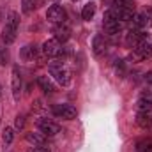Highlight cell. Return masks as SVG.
I'll list each match as a JSON object with an SVG mask.
<instances>
[{"label":"cell","mask_w":152,"mask_h":152,"mask_svg":"<svg viewBox=\"0 0 152 152\" xmlns=\"http://www.w3.org/2000/svg\"><path fill=\"white\" fill-rule=\"evenodd\" d=\"M42 5V0H21V11L25 14H30L34 11H37Z\"/></svg>","instance_id":"obj_18"},{"label":"cell","mask_w":152,"mask_h":152,"mask_svg":"<svg viewBox=\"0 0 152 152\" xmlns=\"http://www.w3.org/2000/svg\"><path fill=\"white\" fill-rule=\"evenodd\" d=\"M51 113L55 115L57 118H66V120H73L76 118V112L75 106H71V104H55L53 108H51Z\"/></svg>","instance_id":"obj_7"},{"label":"cell","mask_w":152,"mask_h":152,"mask_svg":"<svg viewBox=\"0 0 152 152\" xmlns=\"http://www.w3.org/2000/svg\"><path fill=\"white\" fill-rule=\"evenodd\" d=\"M46 18L48 21H51L53 25H58V23H66L67 21V12L62 5L55 4V5H50L48 11H46Z\"/></svg>","instance_id":"obj_5"},{"label":"cell","mask_w":152,"mask_h":152,"mask_svg":"<svg viewBox=\"0 0 152 152\" xmlns=\"http://www.w3.org/2000/svg\"><path fill=\"white\" fill-rule=\"evenodd\" d=\"M37 87L44 94H53L55 92V85L51 83V80L48 76H39L37 78Z\"/></svg>","instance_id":"obj_17"},{"label":"cell","mask_w":152,"mask_h":152,"mask_svg":"<svg viewBox=\"0 0 152 152\" xmlns=\"http://www.w3.org/2000/svg\"><path fill=\"white\" fill-rule=\"evenodd\" d=\"M94 14H96V4H94V2H88V4L83 7V11H81V18L88 21V20L94 18Z\"/></svg>","instance_id":"obj_20"},{"label":"cell","mask_w":152,"mask_h":152,"mask_svg":"<svg viewBox=\"0 0 152 152\" xmlns=\"http://www.w3.org/2000/svg\"><path fill=\"white\" fill-rule=\"evenodd\" d=\"M11 87H12V97H14V101H20V96H21V85H23V81H21V73H20V67L18 66H14L12 67V73H11Z\"/></svg>","instance_id":"obj_9"},{"label":"cell","mask_w":152,"mask_h":152,"mask_svg":"<svg viewBox=\"0 0 152 152\" xmlns=\"http://www.w3.org/2000/svg\"><path fill=\"white\" fill-rule=\"evenodd\" d=\"M0 64H2V66L9 64V50H7V48H4V50L0 51Z\"/></svg>","instance_id":"obj_24"},{"label":"cell","mask_w":152,"mask_h":152,"mask_svg":"<svg viewBox=\"0 0 152 152\" xmlns=\"http://www.w3.org/2000/svg\"><path fill=\"white\" fill-rule=\"evenodd\" d=\"M113 14L117 16L118 21H133L134 20V9H127V7H112Z\"/></svg>","instance_id":"obj_12"},{"label":"cell","mask_w":152,"mask_h":152,"mask_svg":"<svg viewBox=\"0 0 152 152\" xmlns=\"http://www.w3.org/2000/svg\"><path fill=\"white\" fill-rule=\"evenodd\" d=\"M32 152H51L50 149H46V147H34Z\"/></svg>","instance_id":"obj_26"},{"label":"cell","mask_w":152,"mask_h":152,"mask_svg":"<svg viewBox=\"0 0 152 152\" xmlns=\"http://www.w3.org/2000/svg\"><path fill=\"white\" fill-rule=\"evenodd\" d=\"M0 18H2V9H0Z\"/></svg>","instance_id":"obj_28"},{"label":"cell","mask_w":152,"mask_h":152,"mask_svg":"<svg viewBox=\"0 0 152 152\" xmlns=\"http://www.w3.org/2000/svg\"><path fill=\"white\" fill-rule=\"evenodd\" d=\"M151 120H152V118H151Z\"/></svg>","instance_id":"obj_31"},{"label":"cell","mask_w":152,"mask_h":152,"mask_svg":"<svg viewBox=\"0 0 152 152\" xmlns=\"http://www.w3.org/2000/svg\"><path fill=\"white\" fill-rule=\"evenodd\" d=\"M14 127H16V129H23V127H25V117H23V115H16Z\"/></svg>","instance_id":"obj_25"},{"label":"cell","mask_w":152,"mask_h":152,"mask_svg":"<svg viewBox=\"0 0 152 152\" xmlns=\"http://www.w3.org/2000/svg\"><path fill=\"white\" fill-rule=\"evenodd\" d=\"M37 127L44 136H55V134L60 133V126H58L57 122L50 120V118H41L37 122Z\"/></svg>","instance_id":"obj_8"},{"label":"cell","mask_w":152,"mask_h":152,"mask_svg":"<svg viewBox=\"0 0 152 152\" xmlns=\"http://www.w3.org/2000/svg\"><path fill=\"white\" fill-rule=\"evenodd\" d=\"M136 124L142 129H149L152 126V120H151V117H149V113L147 112H138V115H136Z\"/></svg>","instance_id":"obj_19"},{"label":"cell","mask_w":152,"mask_h":152,"mask_svg":"<svg viewBox=\"0 0 152 152\" xmlns=\"http://www.w3.org/2000/svg\"><path fill=\"white\" fill-rule=\"evenodd\" d=\"M2 138H4V143H5V145H9V143L12 142V138H14L12 127H5V129H4V134H2Z\"/></svg>","instance_id":"obj_22"},{"label":"cell","mask_w":152,"mask_h":152,"mask_svg":"<svg viewBox=\"0 0 152 152\" xmlns=\"http://www.w3.org/2000/svg\"><path fill=\"white\" fill-rule=\"evenodd\" d=\"M73 2H76V0H73Z\"/></svg>","instance_id":"obj_30"},{"label":"cell","mask_w":152,"mask_h":152,"mask_svg":"<svg viewBox=\"0 0 152 152\" xmlns=\"http://www.w3.org/2000/svg\"><path fill=\"white\" fill-rule=\"evenodd\" d=\"M152 57V39L149 36H145L142 42H138L136 48H133L129 58L133 62H140V60H145V58H151Z\"/></svg>","instance_id":"obj_3"},{"label":"cell","mask_w":152,"mask_h":152,"mask_svg":"<svg viewBox=\"0 0 152 152\" xmlns=\"http://www.w3.org/2000/svg\"><path fill=\"white\" fill-rule=\"evenodd\" d=\"M152 110V92H143L138 99V112H151Z\"/></svg>","instance_id":"obj_15"},{"label":"cell","mask_w":152,"mask_h":152,"mask_svg":"<svg viewBox=\"0 0 152 152\" xmlns=\"http://www.w3.org/2000/svg\"><path fill=\"white\" fill-rule=\"evenodd\" d=\"M37 55H39V48L36 44H27V46H23L21 51H20V57H21V60H25V62H32L34 58H37Z\"/></svg>","instance_id":"obj_13"},{"label":"cell","mask_w":152,"mask_h":152,"mask_svg":"<svg viewBox=\"0 0 152 152\" xmlns=\"http://www.w3.org/2000/svg\"><path fill=\"white\" fill-rule=\"evenodd\" d=\"M136 152H152V138H142L136 143Z\"/></svg>","instance_id":"obj_21"},{"label":"cell","mask_w":152,"mask_h":152,"mask_svg":"<svg viewBox=\"0 0 152 152\" xmlns=\"http://www.w3.org/2000/svg\"><path fill=\"white\" fill-rule=\"evenodd\" d=\"M0 97H2V90H0Z\"/></svg>","instance_id":"obj_29"},{"label":"cell","mask_w":152,"mask_h":152,"mask_svg":"<svg viewBox=\"0 0 152 152\" xmlns=\"http://www.w3.org/2000/svg\"><path fill=\"white\" fill-rule=\"evenodd\" d=\"M53 34H55V39H57L58 42H66V41H69V37H71V28H69L67 21H66V23H58V25H55V27H53Z\"/></svg>","instance_id":"obj_10"},{"label":"cell","mask_w":152,"mask_h":152,"mask_svg":"<svg viewBox=\"0 0 152 152\" xmlns=\"http://www.w3.org/2000/svg\"><path fill=\"white\" fill-rule=\"evenodd\" d=\"M92 48H94V55H96V57H103V55L106 53V50H108V42H106L104 36L97 34V36L94 37V41H92Z\"/></svg>","instance_id":"obj_11"},{"label":"cell","mask_w":152,"mask_h":152,"mask_svg":"<svg viewBox=\"0 0 152 152\" xmlns=\"http://www.w3.org/2000/svg\"><path fill=\"white\" fill-rule=\"evenodd\" d=\"M147 34H142L140 30H129L127 32V36H126V42H127V46L129 48H136L138 46V42H142L143 41V37H145Z\"/></svg>","instance_id":"obj_14"},{"label":"cell","mask_w":152,"mask_h":152,"mask_svg":"<svg viewBox=\"0 0 152 152\" xmlns=\"http://www.w3.org/2000/svg\"><path fill=\"white\" fill-rule=\"evenodd\" d=\"M103 27H104V30L110 36H117L120 32V21L117 20V16L113 14L112 9L104 12V16H103Z\"/></svg>","instance_id":"obj_6"},{"label":"cell","mask_w":152,"mask_h":152,"mask_svg":"<svg viewBox=\"0 0 152 152\" xmlns=\"http://www.w3.org/2000/svg\"><path fill=\"white\" fill-rule=\"evenodd\" d=\"M50 75H51V78L58 85H62V87H67L71 83V80H73L69 67L66 64H62V62H51L50 64Z\"/></svg>","instance_id":"obj_2"},{"label":"cell","mask_w":152,"mask_h":152,"mask_svg":"<svg viewBox=\"0 0 152 152\" xmlns=\"http://www.w3.org/2000/svg\"><path fill=\"white\" fill-rule=\"evenodd\" d=\"M25 138H27V142L32 143L34 147H42V145L46 143V136H44L41 131H39V133H34V131H32V133H27Z\"/></svg>","instance_id":"obj_16"},{"label":"cell","mask_w":152,"mask_h":152,"mask_svg":"<svg viewBox=\"0 0 152 152\" xmlns=\"http://www.w3.org/2000/svg\"><path fill=\"white\" fill-rule=\"evenodd\" d=\"M41 50H42V55H44L46 58H55V57H62V55H64L62 42H58L55 37L44 41V44H42Z\"/></svg>","instance_id":"obj_4"},{"label":"cell","mask_w":152,"mask_h":152,"mask_svg":"<svg viewBox=\"0 0 152 152\" xmlns=\"http://www.w3.org/2000/svg\"><path fill=\"white\" fill-rule=\"evenodd\" d=\"M18 27H20V14L16 11H11L9 16H7V20H5V27L2 30V41L5 44H12L14 42Z\"/></svg>","instance_id":"obj_1"},{"label":"cell","mask_w":152,"mask_h":152,"mask_svg":"<svg viewBox=\"0 0 152 152\" xmlns=\"http://www.w3.org/2000/svg\"><path fill=\"white\" fill-rule=\"evenodd\" d=\"M142 14H143V20H145V27H152V7H147Z\"/></svg>","instance_id":"obj_23"},{"label":"cell","mask_w":152,"mask_h":152,"mask_svg":"<svg viewBox=\"0 0 152 152\" xmlns=\"http://www.w3.org/2000/svg\"><path fill=\"white\" fill-rule=\"evenodd\" d=\"M145 81H147L149 85H152V71H151V73H147V75H145Z\"/></svg>","instance_id":"obj_27"}]
</instances>
